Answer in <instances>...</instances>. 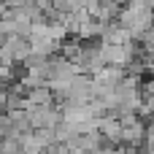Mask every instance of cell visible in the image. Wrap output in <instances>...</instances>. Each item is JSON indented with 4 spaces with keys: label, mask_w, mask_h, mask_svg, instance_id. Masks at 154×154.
Returning a JSON list of instances; mask_svg holds the SVG:
<instances>
[{
    "label": "cell",
    "mask_w": 154,
    "mask_h": 154,
    "mask_svg": "<svg viewBox=\"0 0 154 154\" xmlns=\"http://www.w3.org/2000/svg\"><path fill=\"white\" fill-rule=\"evenodd\" d=\"M100 135L106 138L108 146L122 149V122H119V119H111V116L100 119Z\"/></svg>",
    "instance_id": "6da1fadb"
},
{
    "label": "cell",
    "mask_w": 154,
    "mask_h": 154,
    "mask_svg": "<svg viewBox=\"0 0 154 154\" xmlns=\"http://www.w3.org/2000/svg\"><path fill=\"white\" fill-rule=\"evenodd\" d=\"M143 149H154V119L146 125V141H143Z\"/></svg>",
    "instance_id": "7a4b0ae2"
},
{
    "label": "cell",
    "mask_w": 154,
    "mask_h": 154,
    "mask_svg": "<svg viewBox=\"0 0 154 154\" xmlns=\"http://www.w3.org/2000/svg\"><path fill=\"white\" fill-rule=\"evenodd\" d=\"M95 154H125L122 149H114V146H103L100 152H95Z\"/></svg>",
    "instance_id": "3957f363"
}]
</instances>
